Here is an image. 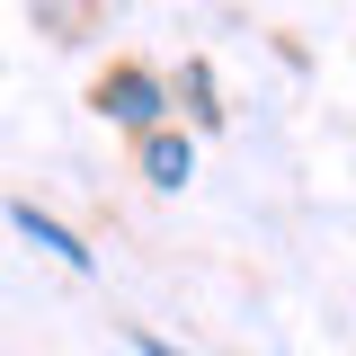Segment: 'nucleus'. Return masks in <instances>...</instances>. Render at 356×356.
<instances>
[{"label":"nucleus","instance_id":"1","mask_svg":"<svg viewBox=\"0 0 356 356\" xmlns=\"http://www.w3.org/2000/svg\"><path fill=\"white\" fill-rule=\"evenodd\" d=\"M89 98H98V116H116V125H161V107H170V98H161V81H152V72H143V63H116V72H98V89H89Z\"/></svg>","mask_w":356,"mask_h":356},{"label":"nucleus","instance_id":"2","mask_svg":"<svg viewBox=\"0 0 356 356\" xmlns=\"http://www.w3.org/2000/svg\"><path fill=\"white\" fill-rule=\"evenodd\" d=\"M9 222H18V232H27V241H36V250H54V259L63 267H98V250H89L81 232H72V222H54L36 205V196H18V205H9Z\"/></svg>","mask_w":356,"mask_h":356},{"label":"nucleus","instance_id":"3","mask_svg":"<svg viewBox=\"0 0 356 356\" xmlns=\"http://www.w3.org/2000/svg\"><path fill=\"white\" fill-rule=\"evenodd\" d=\"M143 170H152V187H178V178L196 170V152H187V134H143Z\"/></svg>","mask_w":356,"mask_h":356},{"label":"nucleus","instance_id":"4","mask_svg":"<svg viewBox=\"0 0 356 356\" xmlns=\"http://www.w3.org/2000/svg\"><path fill=\"white\" fill-rule=\"evenodd\" d=\"M178 89H187V116H196V125H222V107H214V72H205V63H187V72H178Z\"/></svg>","mask_w":356,"mask_h":356},{"label":"nucleus","instance_id":"5","mask_svg":"<svg viewBox=\"0 0 356 356\" xmlns=\"http://www.w3.org/2000/svg\"><path fill=\"white\" fill-rule=\"evenodd\" d=\"M134 356H178L170 339H152V330H134Z\"/></svg>","mask_w":356,"mask_h":356}]
</instances>
